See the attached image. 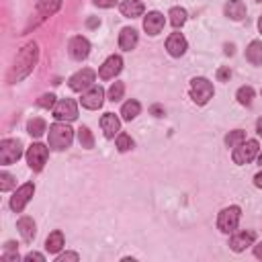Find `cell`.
<instances>
[{
    "mask_svg": "<svg viewBox=\"0 0 262 262\" xmlns=\"http://www.w3.org/2000/svg\"><path fill=\"white\" fill-rule=\"evenodd\" d=\"M37 59H39V45H37L35 41H31V43H27V45L16 53L14 63H12V68H10L8 76H6L8 84H16V82L25 80V78L33 72Z\"/></svg>",
    "mask_w": 262,
    "mask_h": 262,
    "instance_id": "cell-1",
    "label": "cell"
},
{
    "mask_svg": "<svg viewBox=\"0 0 262 262\" xmlns=\"http://www.w3.org/2000/svg\"><path fill=\"white\" fill-rule=\"evenodd\" d=\"M74 139V131L66 123H53L49 127V147L51 149H66Z\"/></svg>",
    "mask_w": 262,
    "mask_h": 262,
    "instance_id": "cell-2",
    "label": "cell"
},
{
    "mask_svg": "<svg viewBox=\"0 0 262 262\" xmlns=\"http://www.w3.org/2000/svg\"><path fill=\"white\" fill-rule=\"evenodd\" d=\"M239 215H242L239 207H235V205L225 207V209L219 213V217H217V227H219V231H223V233H233V231L237 229Z\"/></svg>",
    "mask_w": 262,
    "mask_h": 262,
    "instance_id": "cell-3",
    "label": "cell"
},
{
    "mask_svg": "<svg viewBox=\"0 0 262 262\" xmlns=\"http://www.w3.org/2000/svg\"><path fill=\"white\" fill-rule=\"evenodd\" d=\"M213 96V84L207 78H192L190 80V98L196 104H207Z\"/></svg>",
    "mask_w": 262,
    "mask_h": 262,
    "instance_id": "cell-4",
    "label": "cell"
},
{
    "mask_svg": "<svg viewBox=\"0 0 262 262\" xmlns=\"http://www.w3.org/2000/svg\"><path fill=\"white\" fill-rule=\"evenodd\" d=\"M23 156V143L18 139H2L0 141V164H14Z\"/></svg>",
    "mask_w": 262,
    "mask_h": 262,
    "instance_id": "cell-5",
    "label": "cell"
},
{
    "mask_svg": "<svg viewBox=\"0 0 262 262\" xmlns=\"http://www.w3.org/2000/svg\"><path fill=\"white\" fill-rule=\"evenodd\" d=\"M258 151H260L258 141H256V139H248V141L239 143V145L233 149V156H231V158H233L235 164L244 166V164H250V162L258 156Z\"/></svg>",
    "mask_w": 262,
    "mask_h": 262,
    "instance_id": "cell-6",
    "label": "cell"
},
{
    "mask_svg": "<svg viewBox=\"0 0 262 262\" xmlns=\"http://www.w3.org/2000/svg\"><path fill=\"white\" fill-rule=\"evenodd\" d=\"M47 156H49V149H47L43 143H33V145L29 147V151H27L29 168H31V170H35V172H39V170L45 166Z\"/></svg>",
    "mask_w": 262,
    "mask_h": 262,
    "instance_id": "cell-7",
    "label": "cell"
},
{
    "mask_svg": "<svg viewBox=\"0 0 262 262\" xmlns=\"http://www.w3.org/2000/svg\"><path fill=\"white\" fill-rule=\"evenodd\" d=\"M53 117H55L57 121H66V123L74 121V119L78 117V106H76V102H74L72 98H61V100L55 102V106H53Z\"/></svg>",
    "mask_w": 262,
    "mask_h": 262,
    "instance_id": "cell-8",
    "label": "cell"
},
{
    "mask_svg": "<svg viewBox=\"0 0 262 262\" xmlns=\"http://www.w3.org/2000/svg\"><path fill=\"white\" fill-rule=\"evenodd\" d=\"M33 192H35L33 182H27V184H23L20 188H16V192L10 196V209H12L14 213H20V211L25 209V205L31 201Z\"/></svg>",
    "mask_w": 262,
    "mask_h": 262,
    "instance_id": "cell-9",
    "label": "cell"
},
{
    "mask_svg": "<svg viewBox=\"0 0 262 262\" xmlns=\"http://www.w3.org/2000/svg\"><path fill=\"white\" fill-rule=\"evenodd\" d=\"M68 53H70V57L76 59V61L86 59L88 53H90V43H88V39H84V37H80V35L72 37L70 43H68Z\"/></svg>",
    "mask_w": 262,
    "mask_h": 262,
    "instance_id": "cell-10",
    "label": "cell"
},
{
    "mask_svg": "<svg viewBox=\"0 0 262 262\" xmlns=\"http://www.w3.org/2000/svg\"><path fill=\"white\" fill-rule=\"evenodd\" d=\"M68 84H70V88H72V90L82 92V90H86V88L94 86V72H92L90 68H84V70L76 72V74L68 80Z\"/></svg>",
    "mask_w": 262,
    "mask_h": 262,
    "instance_id": "cell-11",
    "label": "cell"
},
{
    "mask_svg": "<svg viewBox=\"0 0 262 262\" xmlns=\"http://www.w3.org/2000/svg\"><path fill=\"white\" fill-rule=\"evenodd\" d=\"M102 100H104V90H102L100 86H90V88L82 94V98H80L82 106H84V108H90V111L100 108V106H102Z\"/></svg>",
    "mask_w": 262,
    "mask_h": 262,
    "instance_id": "cell-12",
    "label": "cell"
},
{
    "mask_svg": "<svg viewBox=\"0 0 262 262\" xmlns=\"http://www.w3.org/2000/svg\"><path fill=\"white\" fill-rule=\"evenodd\" d=\"M121 70H123V59H121L119 55H111V57L100 66L98 76H100L102 80H111V78H115Z\"/></svg>",
    "mask_w": 262,
    "mask_h": 262,
    "instance_id": "cell-13",
    "label": "cell"
},
{
    "mask_svg": "<svg viewBox=\"0 0 262 262\" xmlns=\"http://www.w3.org/2000/svg\"><path fill=\"white\" fill-rule=\"evenodd\" d=\"M166 49H168V53H170L172 57L184 55V51H186V39H184V35H182V33H172V35L166 39Z\"/></svg>",
    "mask_w": 262,
    "mask_h": 262,
    "instance_id": "cell-14",
    "label": "cell"
},
{
    "mask_svg": "<svg viewBox=\"0 0 262 262\" xmlns=\"http://www.w3.org/2000/svg\"><path fill=\"white\" fill-rule=\"evenodd\" d=\"M256 239V233L254 231H239V233H235V235H231V239H229V248L233 250V252H244L248 246H252V242Z\"/></svg>",
    "mask_w": 262,
    "mask_h": 262,
    "instance_id": "cell-15",
    "label": "cell"
},
{
    "mask_svg": "<svg viewBox=\"0 0 262 262\" xmlns=\"http://www.w3.org/2000/svg\"><path fill=\"white\" fill-rule=\"evenodd\" d=\"M143 29L147 31V35H158V33H162V29H164V14H160V12H147V16L143 18Z\"/></svg>",
    "mask_w": 262,
    "mask_h": 262,
    "instance_id": "cell-16",
    "label": "cell"
},
{
    "mask_svg": "<svg viewBox=\"0 0 262 262\" xmlns=\"http://www.w3.org/2000/svg\"><path fill=\"white\" fill-rule=\"evenodd\" d=\"M100 127H102V131H104V137H115V135H119L121 123H119V119H117L113 113H104V115L100 117Z\"/></svg>",
    "mask_w": 262,
    "mask_h": 262,
    "instance_id": "cell-17",
    "label": "cell"
},
{
    "mask_svg": "<svg viewBox=\"0 0 262 262\" xmlns=\"http://www.w3.org/2000/svg\"><path fill=\"white\" fill-rule=\"evenodd\" d=\"M119 8H121V14H123V16H127V18L141 16V14H143V10H145V6H143V2H141V0H123V2L119 4Z\"/></svg>",
    "mask_w": 262,
    "mask_h": 262,
    "instance_id": "cell-18",
    "label": "cell"
},
{
    "mask_svg": "<svg viewBox=\"0 0 262 262\" xmlns=\"http://www.w3.org/2000/svg\"><path fill=\"white\" fill-rule=\"evenodd\" d=\"M59 8H61V0H39L37 6H35V10H37L41 20L51 16V14H55Z\"/></svg>",
    "mask_w": 262,
    "mask_h": 262,
    "instance_id": "cell-19",
    "label": "cell"
},
{
    "mask_svg": "<svg viewBox=\"0 0 262 262\" xmlns=\"http://www.w3.org/2000/svg\"><path fill=\"white\" fill-rule=\"evenodd\" d=\"M135 45H137V31L131 27H125L119 35V47L123 51H131V49H135Z\"/></svg>",
    "mask_w": 262,
    "mask_h": 262,
    "instance_id": "cell-20",
    "label": "cell"
},
{
    "mask_svg": "<svg viewBox=\"0 0 262 262\" xmlns=\"http://www.w3.org/2000/svg\"><path fill=\"white\" fill-rule=\"evenodd\" d=\"M225 14L233 20H242V18H246V4L242 0H229L225 4Z\"/></svg>",
    "mask_w": 262,
    "mask_h": 262,
    "instance_id": "cell-21",
    "label": "cell"
},
{
    "mask_svg": "<svg viewBox=\"0 0 262 262\" xmlns=\"http://www.w3.org/2000/svg\"><path fill=\"white\" fill-rule=\"evenodd\" d=\"M16 229L20 231L25 242H33V237H35V221H33V217H20L18 223H16Z\"/></svg>",
    "mask_w": 262,
    "mask_h": 262,
    "instance_id": "cell-22",
    "label": "cell"
},
{
    "mask_svg": "<svg viewBox=\"0 0 262 262\" xmlns=\"http://www.w3.org/2000/svg\"><path fill=\"white\" fill-rule=\"evenodd\" d=\"M246 59L254 66H260L262 63V41H252L248 47H246Z\"/></svg>",
    "mask_w": 262,
    "mask_h": 262,
    "instance_id": "cell-23",
    "label": "cell"
},
{
    "mask_svg": "<svg viewBox=\"0 0 262 262\" xmlns=\"http://www.w3.org/2000/svg\"><path fill=\"white\" fill-rule=\"evenodd\" d=\"M61 248H63V233H61L59 229H55V231H51V233L47 235L45 250H47V252H59Z\"/></svg>",
    "mask_w": 262,
    "mask_h": 262,
    "instance_id": "cell-24",
    "label": "cell"
},
{
    "mask_svg": "<svg viewBox=\"0 0 262 262\" xmlns=\"http://www.w3.org/2000/svg\"><path fill=\"white\" fill-rule=\"evenodd\" d=\"M139 111H141V104H139L137 100H127V102L123 104V108H121V117H123L125 121H133V119L139 115Z\"/></svg>",
    "mask_w": 262,
    "mask_h": 262,
    "instance_id": "cell-25",
    "label": "cell"
},
{
    "mask_svg": "<svg viewBox=\"0 0 262 262\" xmlns=\"http://www.w3.org/2000/svg\"><path fill=\"white\" fill-rule=\"evenodd\" d=\"M27 131L33 135V137H41L45 131H47V125L43 119H31L29 125H27Z\"/></svg>",
    "mask_w": 262,
    "mask_h": 262,
    "instance_id": "cell-26",
    "label": "cell"
},
{
    "mask_svg": "<svg viewBox=\"0 0 262 262\" xmlns=\"http://www.w3.org/2000/svg\"><path fill=\"white\" fill-rule=\"evenodd\" d=\"M244 141H246V133H244L242 129L229 131V133L225 135V145H227V147H237V145L244 143Z\"/></svg>",
    "mask_w": 262,
    "mask_h": 262,
    "instance_id": "cell-27",
    "label": "cell"
},
{
    "mask_svg": "<svg viewBox=\"0 0 262 262\" xmlns=\"http://www.w3.org/2000/svg\"><path fill=\"white\" fill-rule=\"evenodd\" d=\"M170 23L178 29V27H182L184 23H186V10L184 8H180V6H174V8H170Z\"/></svg>",
    "mask_w": 262,
    "mask_h": 262,
    "instance_id": "cell-28",
    "label": "cell"
},
{
    "mask_svg": "<svg viewBox=\"0 0 262 262\" xmlns=\"http://www.w3.org/2000/svg\"><path fill=\"white\" fill-rule=\"evenodd\" d=\"M78 141H80V145L86 147V149L94 147V137H92V133H90L88 127H80V129H78Z\"/></svg>",
    "mask_w": 262,
    "mask_h": 262,
    "instance_id": "cell-29",
    "label": "cell"
},
{
    "mask_svg": "<svg viewBox=\"0 0 262 262\" xmlns=\"http://www.w3.org/2000/svg\"><path fill=\"white\" fill-rule=\"evenodd\" d=\"M235 96H237V102H239V104H246V106H248V104H252L254 88H252V86H242V88L237 90Z\"/></svg>",
    "mask_w": 262,
    "mask_h": 262,
    "instance_id": "cell-30",
    "label": "cell"
},
{
    "mask_svg": "<svg viewBox=\"0 0 262 262\" xmlns=\"http://www.w3.org/2000/svg\"><path fill=\"white\" fill-rule=\"evenodd\" d=\"M123 92H125L123 82H115V84L108 88V100H113V102L121 100V98H123Z\"/></svg>",
    "mask_w": 262,
    "mask_h": 262,
    "instance_id": "cell-31",
    "label": "cell"
},
{
    "mask_svg": "<svg viewBox=\"0 0 262 262\" xmlns=\"http://www.w3.org/2000/svg\"><path fill=\"white\" fill-rule=\"evenodd\" d=\"M133 147V139H131V135H127V133H119L117 135V149L119 151H127V149H131Z\"/></svg>",
    "mask_w": 262,
    "mask_h": 262,
    "instance_id": "cell-32",
    "label": "cell"
},
{
    "mask_svg": "<svg viewBox=\"0 0 262 262\" xmlns=\"http://www.w3.org/2000/svg\"><path fill=\"white\" fill-rule=\"evenodd\" d=\"M14 186V176H10L8 172H0V190L6 192Z\"/></svg>",
    "mask_w": 262,
    "mask_h": 262,
    "instance_id": "cell-33",
    "label": "cell"
},
{
    "mask_svg": "<svg viewBox=\"0 0 262 262\" xmlns=\"http://www.w3.org/2000/svg\"><path fill=\"white\" fill-rule=\"evenodd\" d=\"M37 104L43 108H53L55 106V96L53 94H43L41 98H37Z\"/></svg>",
    "mask_w": 262,
    "mask_h": 262,
    "instance_id": "cell-34",
    "label": "cell"
},
{
    "mask_svg": "<svg viewBox=\"0 0 262 262\" xmlns=\"http://www.w3.org/2000/svg\"><path fill=\"white\" fill-rule=\"evenodd\" d=\"M66 260L78 262V260H80V256H78L76 252H63V254H59V256H57V262H66Z\"/></svg>",
    "mask_w": 262,
    "mask_h": 262,
    "instance_id": "cell-35",
    "label": "cell"
},
{
    "mask_svg": "<svg viewBox=\"0 0 262 262\" xmlns=\"http://www.w3.org/2000/svg\"><path fill=\"white\" fill-rule=\"evenodd\" d=\"M217 78H219L221 82H227V80L231 78V72H229V68H219V70H217Z\"/></svg>",
    "mask_w": 262,
    "mask_h": 262,
    "instance_id": "cell-36",
    "label": "cell"
},
{
    "mask_svg": "<svg viewBox=\"0 0 262 262\" xmlns=\"http://www.w3.org/2000/svg\"><path fill=\"white\" fill-rule=\"evenodd\" d=\"M96 6H100V8H113L115 4H117V0H92Z\"/></svg>",
    "mask_w": 262,
    "mask_h": 262,
    "instance_id": "cell-37",
    "label": "cell"
},
{
    "mask_svg": "<svg viewBox=\"0 0 262 262\" xmlns=\"http://www.w3.org/2000/svg\"><path fill=\"white\" fill-rule=\"evenodd\" d=\"M25 260H39V262H45V256L39 254V252H29V254L25 256Z\"/></svg>",
    "mask_w": 262,
    "mask_h": 262,
    "instance_id": "cell-38",
    "label": "cell"
},
{
    "mask_svg": "<svg viewBox=\"0 0 262 262\" xmlns=\"http://www.w3.org/2000/svg\"><path fill=\"white\" fill-rule=\"evenodd\" d=\"M149 111H151V115H154V117H164V108H162L160 104H154Z\"/></svg>",
    "mask_w": 262,
    "mask_h": 262,
    "instance_id": "cell-39",
    "label": "cell"
},
{
    "mask_svg": "<svg viewBox=\"0 0 262 262\" xmlns=\"http://www.w3.org/2000/svg\"><path fill=\"white\" fill-rule=\"evenodd\" d=\"M254 256H256V258H260V260H262V242H260V244H258V246H254Z\"/></svg>",
    "mask_w": 262,
    "mask_h": 262,
    "instance_id": "cell-40",
    "label": "cell"
},
{
    "mask_svg": "<svg viewBox=\"0 0 262 262\" xmlns=\"http://www.w3.org/2000/svg\"><path fill=\"white\" fill-rule=\"evenodd\" d=\"M254 184H256L258 188H262V170H260V172L254 176Z\"/></svg>",
    "mask_w": 262,
    "mask_h": 262,
    "instance_id": "cell-41",
    "label": "cell"
},
{
    "mask_svg": "<svg viewBox=\"0 0 262 262\" xmlns=\"http://www.w3.org/2000/svg\"><path fill=\"white\" fill-rule=\"evenodd\" d=\"M98 23H100V20H98V18H88V23H86V25H88V27H90V29H94V27H96V25H98Z\"/></svg>",
    "mask_w": 262,
    "mask_h": 262,
    "instance_id": "cell-42",
    "label": "cell"
},
{
    "mask_svg": "<svg viewBox=\"0 0 262 262\" xmlns=\"http://www.w3.org/2000/svg\"><path fill=\"white\" fill-rule=\"evenodd\" d=\"M256 131H258V135L262 137V117H260V119L256 121Z\"/></svg>",
    "mask_w": 262,
    "mask_h": 262,
    "instance_id": "cell-43",
    "label": "cell"
},
{
    "mask_svg": "<svg viewBox=\"0 0 262 262\" xmlns=\"http://www.w3.org/2000/svg\"><path fill=\"white\" fill-rule=\"evenodd\" d=\"M225 53L227 55H233V45H225Z\"/></svg>",
    "mask_w": 262,
    "mask_h": 262,
    "instance_id": "cell-44",
    "label": "cell"
},
{
    "mask_svg": "<svg viewBox=\"0 0 262 262\" xmlns=\"http://www.w3.org/2000/svg\"><path fill=\"white\" fill-rule=\"evenodd\" d=\"M258 29H260V33H262V16L258 18Z\"/></svg>",
    "mask_w": 262,
    "mask_h": 262,
    "instance_id": "cell-45",
    "label": "cell"
},
{
    "mask_svg": "<svg viewBox=\"0 0 262 262\" xmlns=\"http://www.w3.org/2000/svg\"><path fill=\"white\" fill-rule=\"evenodd\" d=\"M258 162H260V164H262V154H260V156H258Z\"/></svg>",
    "mask_w": 262,
    "mask_h": 262,
    "instance_id": "cell-46",
    "label": "cell"
},
{
    "mask_svg": "<svg viewBox=\"0 0 262 262\" xmlns=\"http://www.w3.org/2000/svg\"><path fill=\"white\" fill-rule=\"evenodd\" d=\"M256 2H262V0H256Z\"/></svg>",
    "mask_w": 262,
    "mask_h": 262,
    "instance_id": "cell-47",
    "label": "cell"
}]
</instances>
